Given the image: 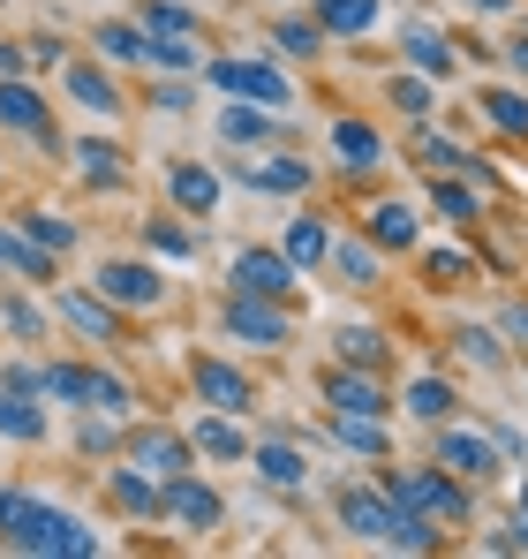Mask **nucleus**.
<instances>
[{
  "label": "nucleus",
  "instance_id": "obj_33",
  "mask_svg": "<svg viewBox=\"0 0 528 559\" xmlns=\"http://www.w3.org/2000/svg\"><path fill=\"white\" fill-rule=\"evenodd\" d=\"M325 265L348 280V287H377V250H370V242H348V235H340V242L325 250Z\"/></svg>",
  "mask_w": 528,
  "mask_h": 559
},
{
  "label": "nucleus",
  "instance_id": "obj_30",
  "mask_svg": "<svg viewBox=\"0 0 528 559\" xmlns=\"http://www.w3.org/2000/svg\"><path fill=\"white\" fill-rule=\"evenodd\" d=\"M106 491H113V507H121V514H159V484H152L136 462L113 468V476H106Z\"/></svg>",
  "mask_w": 528,
  "mask_h": 559
},
{
  "label": "nucleus",
  "instance_id": "obj_37",
  "mask_svg": "<svg viewBox=\"0 0 528 559\" xmlns=\"http://www.w3.org/2000/svg\"><path fill=\"white\" fill-rule=\"evenodd\" d=\"M272 46H279L287 61H317V53H325V31H317V23H302V15H279Z\"/></svg>",
  "mask_w": 528,
  "mask_h": 559
},
{
  "label": "nucleus",
  "instance_id": "obj_48",
  "mask_svg": "<svg viewBox=\"0 0 528 559\" xmlns=\"http://www.w3.org/2000/svg\"><path fill=\"white\" fill-rule=\"evenodd\" d=\"M393 106L400 114H431V76H393Z\"/></svg>",
  "mask_w": 528,
  "mask_h": 559
},
{
  "label": "nucleus",
  "instance_id": "obj_5",
  "mask_svg": "<svg viewBox=\"0 0 528 559\" xmlns=\"http://www.w3.org/2000/svg\"><path fill=\"white\" fill-rule=\"evenodd\" d=\"M219 325L235 333V341H257V348H287V310L272 302V295H227L219 302Z\"/></svg>",
  "mask_w": 528,
  "mask_h": 559
},
{
  "label": "nucleus",
  "instance_id": "obj_34",
  "mask_svg": "<svg viewBox=\"0 0 528 559\" xmlns=\"http://www.w3.org/2000/svg\"><path fill=\"white\" fill-rule=\"evenodd\" d=\"M483 114H491V129H506V136H528V92H514V84H491V92L476 98Z\"/></svg>",
  "mask_w": 528,
  "mask_h": 559
},
{
  "label": "nucleus",
  "instance_id": "obj_19",
  "mask_svg": "<svg viewBox=\"0 0 528 559\" xmlns=\"http://www.w3.org/2000/svg\"><path fill=\"white\" fill-rule=\"evenodd\" d=\"M325 431H333V447H340V454H370V462H385V454H393L385 416H340V408H333V424H325Z\"/></svg>",
  "mask_w": 528,
  "mask_h": 559
},
{
  "label": "nucleus",
  "instance_id": "obj_45",
  "mask_svg": "<svg viewBox=\"0 0 528 559\" xmlns=\"http://www.w3.org/2000/svg\"><path fill=\"white\" fill-rule=\"evenodd\" d=\"M453 348H468V364H506L499 333H483V325H460V341H453Z\"/></svg>",
  "mask_w": 528,
  "mask_h": 559
},
{
  "label": "nucleus",
  "instance_id": "obj_55",
  "mask_svg": "<svg viewBox=\"0 0 528 559\" xmlns=\"http://www.w3.org/2000/svg\"><path fill=\"white\" fill-rule=\"evenodd\" d=\"M476 8H483V15H506V8H514V0H476Z\"/></svg>",
  "mask_w": 528,
  "mask_h": 559
},
{
  "label": "nucleus",
  "instance_id": "obj_9",
  "mask_svg": "<svg viewBox=\"0 0 528 559\" xmlns=\"http://www.w3.org/2000/svg\"><path fill=\"white\" fill-rule=\"evenodd\" d=\"M61 84H69V98L84 106L91 121H113L121 114V84H113L106 61H61Z\"/></svg>",
  "mask_w": 528,
  "mask_h": 559
},
{
  "label": "nucleus",
  "instance_id": "obj_3",
  "mask_svg": "<svg viewBox=\"0 0 528 559\" xmlns=\"http://www.w3.org/2000/svg\"><path fill=\"white\" fill-rule=\"evenodd\" d=\"M8 552H38V559H98V530L38 499V507H31V522H23V530L8 537Z\"/></svg>",
  "mask_w": 528,
  "mask_h": 559
},
{
  "label": "nucleus",
  "instance_id": "obj_31",
  "mask_svg": "<svg viewBox=\"0 0 528 559\" xmlns=\"http://www.w3.org/2000/svg\"><path fill=\"white\" fill-rule=\"evenodd\" d=\"M250 462H257V476H264V484H279V491H302V476H310L302 454H295V447H279V439L250 447Z\"/></svg>",
  "mask_w": 528,
  "mask_h": 559
},
{
  "label": "nucleus",
  "instance_id": "obj_18",
  "mask_svg": "<svg viewBox=\"0 0 528 559\" xmlns=\"http://www.w3.org/2000/svg\"><path fill=\"white\" fill-rule=\"evenodd\" d=\"M333 159H340L348 175H377V159H385V136H377L370 121H333Z\"/></svg>",
  "mask_w": 528,
  "mask_h": 559
},
{
  "label": "nucleus",
  "instance_id": "obj_6",
  "mask_svg": "<svg viewBox=\"0 0 528 559\" xmlns=\"http://www.w3.org/2000/svg\"><path fill=\"white\" fill-rule=\"evenodd\" d=\"M91 287H98L113 310H159V302H167V280H159V265H129V258H106Z\"/></svg>",
  "mask_w": 528,
  "mask_h": 559
},
{
  "label": "nucleus",
  "instance_id": "obj_8",
  "mask_svg": "<svg viewBox=\"0 0 528 559\" xmlns=\"http://www.w3.org/2000/svg\"><path fill=\"white\" fill-rule=\"evenodd\" d=\"M121 447H129V462L144 468L152 484H167V476H181V468H196V447H189L181 431H152V424H144V431H129Z\"/></svg>",
  "mask_w": 528,
  "mask_h": 559
},
{
  "label": "nucleus",
  "instance_id": "obj_44",
  "mask_svg": "<svg viewBox=\"0 0 528 559\" xmlns=\"http://www.w3.org/2000/svg\"><path fill=\"white\" fill-rule=\"evenodd\" d=\"M0 385H8V393H31V401H46V364H31V356H15V364L0 371Z\"/></svg>",
  "mask_w": 528,
  "mask_h": 559
},
{
  "label": "nucleus",
  "instance_id": "obj_14",
  "mask_svg": "<svg viewBox=\"0 0 528 559\" xmlns=\"http://www.w3.org/2000/svg\"><path fill=\"white\" fill-rule=\"evenodd\" d=\"M61 318L84 333V341H121V310L106 295H84V287H61Z\"/></svg>",
  "mask_w": 528,
  "mask_h": 559
},
{
  "label": "nucleus",
  "instance_id": "obj_7",
  "mask_svg": "<svg viewBox=\"0 0 528 559\" xmlns=\"http://www.w3.org/2000/svg\"><path fill=\"white\" fill-rule=\"evenodd\" d=\"M159 514H167V522H181V530H219V522H227V499L181 468V476H167V484H159Z\"/></svg>",
  "mask_w": 528,
  "mask_h": 559
},
{
  "label": "nucleus",
  "instance_id": "obj_56",
  "mask_svg": "<svg viewBox=\"0 0 528 559\" xmlns=\"http://www.w3.org/2000/svg\"><path fill=\"white\" fill-rule=\"evenodd\" d=\"M514 522H521V530H528V484H521V514H514Z\"/></svg>",
  "mask_w": 528,
  "mask_h": 559
},
{
  "label": "nucleus",
  "instance_id": "obj_41",
  "mask_svg": "<svg viewBox=\"0 0 528 559\" xmlns=\"http://www.w3.org/2000/svg\"><path fill=\"white\" fill-rule=\"evenodd\" d=\"M0 325H8L15 341H46V310H38V302H23V295H8V302H0Z\"/></svg>",
  "mask_w": 528,
  "mask_h": 559
},
{
  "label": "nucleus",
  "instance_id": "obj_21",
  "mask_svg": "<svg viewBox=\"0 0 528 559\" xmlns=\"http://www.w3.org/2000/svg\"><path fill=\"white\" fill-rule=\"evenodd\" d=\"M69 159H76V182H84V189H121V167H129L121 144H98V136H84Z\"/></svg>",
  "mask_w": 528,
  "mask_h": 559
},
{
  "label": "nucleus",
  "instance_id": "obj_39",
  "mask_svg": "<svg viewBox=\"0 0 528 559\" xmlns=\"http://www.w3.org/2000/svg\"><path fill=\"white\" fill-rule=\"evenodd\" d=\"M325 250H333L325 219H295V227H287V258H295V273H302V265H325Z\"/></svg>",
  "mask_w": 528,
  "mask_h": 559
},
{
  "label": "nucleus",
  "instance_id": "obj_52",
  "mask_svg": "<svg viewBox=\"0 0 528 559\" xmlns=\"http://www.w3.org/2000/svg\"><path fill=\"white\" fill-rule=\"evenodd\" d=\"M506 333H514V341H528V302H506Z\"/></svg>",
  "mask_w": 528,
  "mask_h": 559
},
{
  "label": "nucleus",
  "instance_id": "obj_24",
  "mask_svg": "<svg viewBox=\"0 0 528 559\" xmlns=\"http://www.w3.org/2000/svg\"><path fill=\"white\" fill-rule=\"evenodd\" d=\"M370 242H377V250H408V242H416V204H400V197L370 204Z\"/></svg>",
  "mask_w": 528,
  "mask_h": 559
},
{
  "label": "nucleus",
  "instance_id": "obj_43",
  "mask_svg": "<svg viewBox=\"0 0 528 559\" xmlns=\"http://www.w3.org/2000/svg\"><path fill=\"white\" fill-rule=\"evenodd\" d=\"M76 447H84V454H113V447H121V431H113L106 408H91L84 424H76Z\"/></svg>",
  "mask_w": 528,
  "mask_h": 559
},
{
  "label": "nucleus",
  "instance_id": "obj_53",
  "mask_svg": "<svg viewBox=\"0 0 528 559\" xmlns=\"http://www.w3.org/2000/svg\"><path fill=\"white\" fill-rule=\"evenodd\" d=\"M506 61H514V76H528V38H514V46H506Z\"/></svg>",
  "mask_w": 528,
  "mask_h": 559
},
{
  "label": "nucleus",
  "instance_id": "obj_47",
  "mask_svg": "<svg viewBox=\"0 0 528 559\" xmlns=\"http://www.w3.org/2000/svg\"><path fill=\"white\" fill-rule=\"evenodd\" d=\"M439 212H445V219H460V227H476V197L453 182V175H439Z\"/></svg>",
  "mask_w": 528,
  "mask_h": 559
},
{
  "label": "nucleus",
  "instance_id": "obj_32",
  "mask_svg": "<svg viewBox=\"0 0 528 559\" xmlns=\"http://www.w3.org/2000/svg\"><path fill=\"white\" fill-rule=\"evenodd\" d=\"M136 23H144V38H204V23H196L181 0H144Z\"/></svg>",
  "mask_w": 528,
  "mask_h": 559
},
{
  "label": "nucleus",
  "instance_id": "obj_12",
  "mask_svg": "<svg viewBox=\"0 0 528 559\" xmlns=\"http://www.w3.org/2000/svg\"><path fill=\"white\" fill-rule=\"evenodd\" d=\"M235 287L287 302V295H295V258H287V250H242V258H235Z\"/></svg>",
  "mask_w": 528,
  "mask_h": 559
},
{
  "label": "nucleus",
  "instance_id": "obj_13",
  "mask_svg": "<svg viewBox=\"0 0 528 559\" xmlns=\"http://www.w3.org/2000/svg\"><path fill=\"white\" fill-rule=\"evenodd\" d=\"M189 378H196L204 408H227V416H242V408H250V378L235 371V364H219V356H196V364H189Z\"/></svg>",
  "mask_w": 528,
  "mask_h": 559
},
{
  "label": "nucleus",
  "instance_id": "obj_51",
  "mask_svg": "<svg viewBox=\"0 0 528 559\" xmlns=\"http://www.w3.org/2000/svg\"><path fill=\"white\" fill-rule=\"evenodd\" d=\"M23 69H31V53H23L15 38H0V76H23Z\"/></svg>",
  "mask_w": 528,
  "mask_h": 559
},
{
  "label": "nucleus",
  "instance_id": "obj_50",
  "mask_svg": "<svg viewBox=\"0 0 528 559\" xmlns=\"http://www.w3.org/2000/svg\"><path fill=\"white\" fill-rule=\"evenodd\" d=\"M152 106H159V114H189L196 98H189V84H159V92H152Z\"/></svg>",
  "mask_w": 528,
  "mask_h": 559
},
{
  "label": "nucleus",
  "instance_id": "obj_22",
  "mask_svg": "<svg viewBox=\"0 0 528 559\" xmlns=\"http://www.w3.org/2000/svg\"><path fill=\"white\" fill-rule=\"evenodd\" d=\"M333 364L385 371V364H393V348H385V333H370V325H340V333H333Z\"/></svg>",
  "mask_w": 528,
  "mask_h": 559
},
{
  "label": "nucleus",
  "instance_id": "obj_27",
  "mask_svg": "<svg viewBox=\"0 0 528 559\" xmlns=\"http://www.w3.org/2000/svg\"><path fill=\"white\" fill-rule=\"evenodd\" d=\"M242 182L264 189V197H302L310 189V167L302 159H257V167H242Z\"/></svg>",
  "mask_w": 528,
  "mask_h": 559
},
{
  "label": "nucleus",
  "instance_id": "obj_20",
  "mask_svg": "<svg viewBox=\"0 0 528 559\" xmlns=\"http://www.w3.org/2000/svg\"><path fill=\"white\" fill-rule=\"evenodd\" d=\"M189 447H196L204 462H250V439L235 431V416H227V408H212V416L189 431Z\"/></svg>",
  "mask_w": 528,
  "mask_h": 559
},
{
  "label": "nucleus",
  "instance_id": "obj_46",
  "mask_svg": "<svg viewBox=\"0 0 528 559\" xmlns=\"http://www.w3.org/2000/svg\"><path fill=\"white\" fill-rule=\"evenodd\" d=\"M31 507H38L31 491H8V484H0V545H8V537H15V530L31 522Z\"/></svg>",
  "mask_w": 528,
  "mask_h": 559
},
{
  "label": "nucleus",
  "instance_id": "obj_10",
  "mask_svg": "<svg viewBox=\"0 0 528 559\" xmlns=\"http://www.w3.org/2000/svg\"><path fill=\"white\" fill-rule=\"evenodd\" d=\"M325 401H333L340 416H393L377 371H355V364H333V371H325Z\"/></svg>",
  "mask_w": 528,
  "mask_h": 559
},
{
  "label": "nucleus",
  "instance_id": "obj_25",
  "mask_svg": "<svg viewBox=\"0 0 528 559\" xmlns=\"http://www.w3.org/2000/svg\"><path fill=\"white\" fill-rule=\"evenodd\" d=\"M15 235H23V242H38V250H53V258H69V250H76V219H61V212H38V204L15 219Z\"/></svg>",
  "mask_w": 528,
  "mask_h": 559
},
{
  "label": "nucleus",
  "instance_id": "obj_1",
  "mask_svg": "<svg viewBox=\"0 0 528 559\" xmlns=\"http://www.w3.org/2000/svg\"><path fill=\"white\" fill-rule=\"evenodd\" d=\"M333 514H340V530L370 537V545H393V552H439L431 514H416V507H400V499H385V491H370V484H348V491L333 499Z\"/></svg>",
  "mask_w": 528,
  "mask_h": 559
},
{
  "label": "nucleus",
  "instance_id": "obj_11",
  "mask_svg": "<svg viewBox=\"0 0 528 559\" xmlns=\"http://www.w3.org/2000/svg\"><path fill=\"white\" fill-rule=\"evenodd\" d=\"M0 129H15V136H38V144H53V114H46L38 84H23V76H0Z\"/></svg>",
  "mask_w": 528,
  "mask_h": 559
},
{
  "label": "nucleus",
  "instance_id": "obj_26",
  "mask_svg": "<svg viewBox=\"0 0 528 559\" xmlns=\"http://www.w3.org/2000/svg\"><path fill=\"white\" fill-rule=\"evenodd\" d=\"M76 408H106V416H129L136 408V393L121 385L113 371H91L84 364V378H76Z\"/></svg>",
  "mask_w": 528,
  "mask_h": 559
},
{
  "label": "nucleus",
  "instance_id": "obj_16",
  "mask_svg": "<svg viewBox=\"0 0 528 559\" xmlns=\"http://www.w3.org/2000/svg\"><path fill=\"white\" fill-rule=\"evenodd\" d=\"M439 468H453V476H491L499 468V447L483 431H439Z\"/></svg>",
  "mask_w": 528,
  "mask_h": 559
},
{
  "label": "nucleus",
  "instance_id": "obj_36",
  "mask_svg": "<svg viewBox=\"0 0 528 559\" xmlns=\"http://www.w3.org/2000/svg\"><path fill=\"white\" fill-rule=\"evenodd\" d=\"M400 408L423 416V424H445V416H453V385H445V378H416V385L400 393Z\"/></svg>",
  "mask_w": 528,
  "mask_h": 559
},
{
  "label": "nucleus",
  "instance_id": "obj_15",
  "mask_svg": "<svg viewBox=\"0 0 528 559\" xmlns=\"http://www.w3.org/2000/svg\"><path fill=\"white\" fill-rule=\"evenodd\" d=\"M167 189H175V204L189 212V219L219 212V175H212V167H196V159H175V167H167Z\"/></svg>",
  "mask_w": 528,
  "mask_h": 559
},
{
  "label": "nucleus",
  "instance_id": "obj_54",
  "mask_svg": "<svg viewBox=\"0 0 528 559\" xmlns=\"http://www.w3.org/2000/svg\"><path fill=\"white\" fill-rule=\"evenodd\" d=\"M0 273H15V235L0 227Z\"/></svg>",
  "mask_w": 528,
  "mask_h": 559
},
{
  "label": "nucleus",
  "instance_id": "obj_2",
  "mask_svg": "<svg viewBox=\"0 0 528 559\" xmlns=\"http://www.w3.org/2000/svg\"><path fill=\"white\" fill-rule=\"evenodd\" d=\"M377 491L431 514V522H468V491H460L453 468H377Z\"/></svg>",
  "mask_w": 528,
  "mask_h": 559
},
{
  "label": "nucleus",
  "instance_id": "obj_40",
  "mask_svg": "<svg viewBox=\"0 0 528 559\" xmlns=\"http://www.w3.org/2000/svg\"><path fill=\"white\" fill-rule=\"evenodd\" d=\"M144 242H152V258H196V235L181 219H144Z\"/></svg>",
  "mask_w": 528,
  "mask_h": 559
},
{
  "label": "nucleus",
  "instance_id": "obj_28",
  "mask_svg": "<svg viewBox=\"0 0 528 559\" xmlns=\"http://www.w3.org/2000/svg\"><path fill=\"white\" fill-rule=\"evenodd\" d=\"M272 129H279V114L257 106V98H250V106H219V136H227V144H264Z\"/></svg>",
  "mask_w": 528,
  "mask_h": 559
},
{
  "label": "nucleus",
  "instance_id": "obj_17",
  "mask_svg": "<svg viewBox=\"0 0 528 559\" xmlns=\"http://www.w3.org/2000/svg\"><path fill=\"white\" fill-rule=\"evenodd\" d=\"M400 53H408V69H416V76H453V61H460V53H453V38L431 31V23H408V31H400Z\"/></svg>",
  "mask_w": 528,
  "mask_h": 559
},
{
  "label": "nucleus",
  "instance_id": "obj_29",
  "mask_svg": "<svg viewBox=\"0 0 528 559\" xmlns=\"http://www.w3.org/2000/svg\"><path fill=\"white\" fill-rule=\"evenodd\" d=\"M144 53H152L144 23H98V61H113V69H136Z\"/></svg>",
  "mask_w": 528,
  "mask_h": 559
},
{
  "label": "nucleus",
  "instance_id": "obj_23",
  "mask_svg": "<svg viewBox=\"0 0 528 559\" xmlns=\"http://www.w3.org/2000/svg\"><path fill=\"white\" fill-rule=\"evenodd\" d=\"M0 439L38 447V439H46V408H38L31 393H8V385H0Z\"/></svg>",
  "mask_w": 528,
  "mask_h": 559
},
{
  "label": "nucleus",
  "instance_id": "obj_4",
  "mask_svg": "<svg viewBox=\"0 0 528 559\" xmlns=\"http://www.w3.org/2000/svg\"><path fill=\"white\" fill-rule=\"evenodd\" d=\"M204 84H212V92H235V98H257V106H272V114L295 106L287 76H279L272 61H204Z\"/></svg>",
  "mask_w": 528,
  "mask_h": 559
},
{
  "label": "nucleus",
  "instance_id": "obj_38",
  "mask_svg": "<svg viewBox=\"0 0 528 559\" xmlns=\"http://www.w3.org/2000/svg\"><path fill=\"white\" fill-rule=\"evenodd\" d=\"M416 159H423L431 175H483V159H468V152L445 144V136H416Z\"/></svg>",
  "mask_w": 528,
  "mask_h": 559
},
{
  "label": "nucleus",
  "instance_id": "obj_42",
  "mask_svg": "<svg viewBox=\"0 0 528 559\" xmlns=\"http://www.w3.org/2000/svg\"><path fill=\"white\" fill-rule=\"evenodd\" d=\"M468 273H476L468 250H431V258H423V280H431V287H453V280H468Z\"/></svg>",
  "mask_w": 528,
  "mask_h": 559
},
{
  "label": "nucleus",
  "instance_id": "obj_35",
  "mask_svg": "<svg viewBox=\"0 0 528 559\" xmlns=\"http://www.w3.org/2000/svg\"><path fill=\"white\" fill-rule=\"evenodd\" d=\"M377 23V0H317V31H340V38H362Z\"/></svg>",
  "mask_w": 528,
  "mask_h": 559
},
{
  "label": "nucleus",
  "instance_id": "obj_49",
  "mask_svg": "<svg viewBox=\"0 0 528 559\" xmlns=\"http://www.w3.org/2000/svg\"><path fill=\"white\" fill-rule=\"evenodd\" d=\"M23 53H31V69H61V38H23Z\"/></svg>",
  "mask_w": 528,
  "mask_h": 559
}]
</instances>
